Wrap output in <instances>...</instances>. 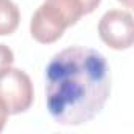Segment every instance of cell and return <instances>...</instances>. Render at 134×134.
<instances>
[{"instance_id":"6da1fadb","label":"cell","mask_w":134,"mask_h":134,"mask_svg":"<svg viewBox=\"0 0 134 134\" xmlns=\"http://www.w3.org/2000/svg\"><path fill=\"white\" fill-rule=\"evenodd\" d=\"M46 107L63 126L95 118L110 96V68L101 52L71 46L55 54L44 73Z\"/></svg>"},{"instance_id":"7a4b0ae2","label":"cell","mask_w":134,"mask_h":134,"mask_svg":"<svg viewBox=\"0 0 134 134\" xmlns=\"http://www.w3.org/2000/svg\"><path fill=\"white\" fill-rule=\"evenodd\" d=\"M0 103L10 115L29 110L33 103V84L25 71L8 68L0 74Z\"/></svg>"},{"instance_id":"3957f363","label":"cell","mask_w":134,"mask_h":134,"mask_svg":"<svg viewBox=\"0 0 134 134\" xmlns=\"http://www.w3.org/2000/svg\"><path fill=\"white\" fill-rule=\"evenodd\" d=\"M98 33L104 44L115 51L129 49L134 41L132 16L125 10H110L104 13L98 24Z\"/></svg>"},{"instance_id":"277c9868","label":"cell","mask_w":134,"mask_h":134,"mask_svg":"<svg viewBox=\"0 0 134 134\" xmlns=\"http://www.w3.org/2000/svg\"><path fill=\"white\" fill-rule=\"evenodd\" d=\"M68 27L70 25L66 19L51 0L41 3V7L35 11L30 21V33L33 40L41 44L55 43L62 38V35Z\"/></svg>"},{"instance_id":"5b68a950","label":"cell","mask_w":134,"mask_h":134,"mask_svg":"<svg viewBox=\"0 0 134 134\" xmlns=\"http://www.w3.org/2000/svg\"><path fill=\"white\" fill-rule=\"evenodd\" d=\"M21 22V11L13 0H0V36L16 32Z\"/></svg>"},{"instance_id":"8992f818","label":"cell","mask_w":134,"mask_h":134,"mask_svg":"<svg viewBox=\"0 0 134 134\" xmlns=\"http://www.w3.org/2000/svg\"><path fill=\"white\" fill-rule=\"evenodd\" d=\"M14 63V54L13 51L5 46V44H0V74L3 71H7L8 68H11V65Z\"/></svg>"},{"instance_id":"52a82bcc","label":"cell","mask_w":134,"mask_h":134,"mask_svg":"<svg viewBox=\"0 0 134 134\" xmlns=\"http://www.w3.org/2000/svg\"><path fill=\"white\" fill-rule=\"evenodd\" d=\"M81 2H82V5L85 8V14H90V13H93L98 8L101 0H81Z\"/></svg>"},{"instance_id":"ba28073f","label":"cell","mask_w":134,"mask_h":134,"mask_svg":"<svg viewBox=\"0 0 134 134\" xmlns=\"http://www.w3.org/2000/svg\"><path fill=\"white\" fill-rule=\"evenodd\" d=\"M8 112H7V109H5V106L0 103V132L3 131V128H5V125H7V120H8Z\"/></svg>"},{"instance_id":"9c48e42d","label":"cell","mask_w":134,"mask_h":134,"mask_svg":"<svg viewBox=\"0 0 134 134\" xmlns=\"http://www.w3.org/2000/svg\"><path fill=\"white\" fill-rule=\"evenodd\" d=\"M118 2H121L126 8H132V0H118Z\"/></svg>"}]
</instances>
